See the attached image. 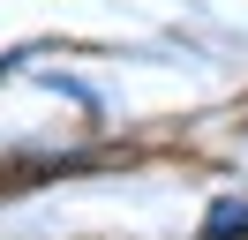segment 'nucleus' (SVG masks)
Returning <instances> with one entry per match:
<instances>
[{
	"label": "nucleus",
	"mask_w": 248,
	"mask_h": 240,
	"mask_svg": "<svg viewBox=\"0 0 248 240\" xmlns=\"http://www.w3.org/2000/svg\"><path fill=\"white\" fill-rule=\"evenodd\" d=\"M233 233H248V203H241V195L211 203V218H203V240H233Z\"/></svg>",
	"instance_id": "obj_1"
},
{
	"label": "nucleus",
	"mask_w": 248,
	"mask_h": 240,
	"mask_svg": "<svg viewBox=\"0 0 248 240\" xmlns=\"http://www.w3.org/2000/svg\"><path fill=\"white\" fill-rule=\"evenodd\" d=\"M0 75H8V60H0Z\"/></svg>",
	"instance_id": "obj_2"
}]
</instances>
